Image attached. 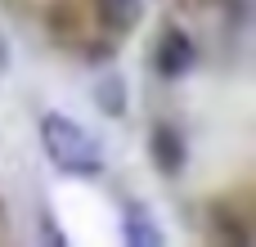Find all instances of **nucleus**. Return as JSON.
Segmentation results:
<instances>
[{
	"label": "nucleus",
	"mask_w": 256,
	"mask_h": 247,
	"mask_svg": "<svg viewBox=\"0 0 256 247\" xmlns=\"http://www.w3.org/2000/svg\"><path fill=\"white\" fill-rule=\"evenodd\" d=\"M94 14H99L104 32L122 36V32H130V27L140 22V14H144V0H94Z\"/></svg>",
	"instance_id": "obj_4"
},
{
	"label": "nucleus",
	"mask_w": 256,
	"mask_h": 247,
	"mask_svg": "<svg viewBox=\"0 0 256 247\" xmlns=\"http://www.w3.org/2000/svg\"><path fill=\"white\" fill-rule=\"evenodd\" d=\"M126 238L135 247H162V230H158L153 220H144L140 207H130V212H126Z\"/></svg>",
	"instance_id": "obj_5"
},
{
	"label": "nucleus",
	"mask_w": 256,
	"mask_h": 247,
	"mask_svg": "<svg viewBox=\"0 0 256 247\" xmlns=\"http://www.w3.org/2000/svg\"><path fill=\"white\" fill-rule=\"evenodd\" d=\"M40 144H45L50 162L58 171H68V176H99V166H104L99 140L86 126H76V122H68L58 112H50L40 122Z\"/></svg>",
	"instance_id": "obj_1"
},
{
	"label": "nucleus",
	"mask_w": 256,
	"mask_h": 247,
	"mask_svg": "<svg viewBox=\"0 0 256 247\" xmlns=\"http://www.w3.org/2000/svg\"><path fill=\"white\" fill-rule=\"evenodd\" d=\"M99 99H104V104H99L104 112H122V108H126V104H122V81H104V86H99Z\"/></svg>",
	"instance_id": "obj_6"
},
{
	"label": "nucleus",
	"mask_w": 256,
	"mask_h": 247,
	"mask_svg": "<svg viewBox=\"0 0 256 247\" xmlns=\"http://www.w3.org/2000/svg\"><path fill=\"white\" fill-rule=\"evenodd\" d=\"M148 148H153V162H158V171H166V176H176L180 166H184V135L176 130V126H153V140H148Z\"/></svg>",
	"instance_id": "obj_3"
},
{
	"label": "nucleus",
	"mask_w": 256,
	"mask_h": 247,
	"mask_svg": "<svg viewBox=\"0 0 256 247\" xmlns=\"http://www.w3.org/2000/svg\"><path fill=\"white\" fill-rule=\"evenodd\" d=\"M153 63H158V72H162L166 81H180V76L194 68V40H189L180 27H166V32H162V40H158Z\"/></svg>",
	"instance_id": "obj_2"
}]
</instances>
